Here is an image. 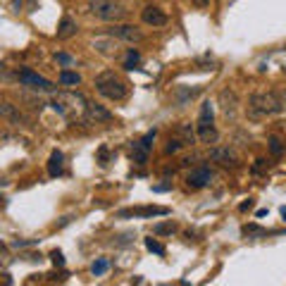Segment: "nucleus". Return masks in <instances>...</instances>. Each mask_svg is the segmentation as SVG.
Segmentation results:
<instances>
[{
	"mask_svg": "<svg viewBox=\"0 0 286 286\" xmlns=\"http://www.w3.org/2000/svg\"><path fill=\"white\" fill-rule=\"evenodd\" d=\"M212 105L210 103H203L201 105V115H198V129H207V126H215L212 124Z\"/></svg>",
	"mask_w": 286,
	"mask_h": 286,
	"instance_id": "a211bd4d",
	"label": "nucleus"
},
{
	"mask_svg": "<svg viewBox=\"0 0 286 286\" xmlns=\"http://www.w3.org/2000/svg\"><path fill=\"white\" fill-rule=\"evenodd\" d=\"M77 31H79V24H77L72 17H62V22H60V27H57V39H60V41H69V39L77 36Z\"/></svg>",
	"mask_w": 286,
	"mask_h": 286,
	"instance_id": "ddd939ff",
	"label": "nucleus"
},
{
	"mask_svg": "<svg viewBox=\"0 0 286 286\" xmlns=\"http://www.w3.org/2000/svg\"><path fill=\"white\" fill-rule=\"evenodd\" d=\"M108 34L112 39H120L126 43H141L143 41V31L134 24H115L112 29H108Z\"/></svg>",
	"mask_w": 286,
	"mask_h": 286,
	"instance_id": "39448f33",
	"label": "nucleus"
},
{
	"mask_svg": "<svg viewBox=\"0 0 286 286\" xmlns=\"http://www.w3.org/2000/svg\"><path fill=\"white\" fill-rule=\"evenodd\" d=\"M172 189V181H167V184H158V186H153V191L155 193H164V191Z\"/></svg>",
	"mask_w": 286,
	"mask_h": 286,
	"instance_id": "7c9ffc66",
	"label": "nucleus"
},
{
	"mask_svg": "<svg viewBox=\"0 0 286 286\" xmlns=\"http://www.w3.org/2000/svg\"><path fill=\"white\" fill-rule=\"evenodd\" d=\"M244 234H258V236H265V229H260V227H255V224H245L244 227Z\"/></svg>",
	"mask_w": 286,
	"mask_h": 286,
	"instance_id": "c85d7f7f",
	"label": "nucleus"
},
{
	"mask_svg": "<svg viewBox=\"0 0 286 286\" xmlns=\"http://www.w3.org/2000/svg\"><path fill=\"white\" fill-rule=\"evenodd\" d=\"M212 181V172L207 169V167H198V169H191L189 177H186V186L193 191L198 189H205L207 184Z\"/></svg>",
	"mask_w": 286,
	"mask_h": 286,
	"instance_id": "0eeeda50",
	"label": "nucleus"
},
{
	"mask_svg": "<svg viewBox=\"0 0 286 286\" xmlns=\"http://www.w3.org/2000/svg\"><path fill=\"white\" fill-rule=\"evenodd\" d=\"M217 103H219V110L227 120H234L236 117V110H239V95L234 88H222L217 95Z\"/></svg>",
	"mask_w": 286,
	"mask_h": 286,
	"instance_id": "423d86ee",
	"label": "nucleus"
},
{
	"mask_svg": "<svg viewBox=\"0 0 286 286\" xmlns=\"http://www.w3.org/2000/svg\"><path fill=\"white\" fill-rule=\"evenodd\" d=\"M191 2H193L196 7H207V5H210V0H191Z\"/></svg>",
	"mask_w": 286,
	"mask_h": 286,
	"instance_id": "2f4dec72",
	"label": "nucleus"
},
{
	"mask_svg": "<svg viewBox=\"0 0 286 286\" xmlns=\"http://www.w3.org/2000/svg\"><path fill=\"white\" fill-rule=\"evenodd\" d=\"M19 83L22 86H27V88H31V91H41V93H50V91H55V86L45 77H41V74H36L34 69H29V67H22L19 69Z\"/></svg>",
	"mask_w": 286,
	"mask_h": 286,
	"instance_id": "20e7f679",
	"label": "nucleus"
},
{
	"mask_svg": "<svg viewBox=\"0 0 286 286\" xmlns=\"http://www.w3.org/2000/svg\"><path fill=\"white\" fill-rule=\"evenodd\" d=\"M217 129H215V126H207V129H198V141H201V143H207V146H210V143H215V141H217Z\"/></svg>",
	"mask_w": 286,
	"mask_h": 286,
	"instance_id": "6ab92c4d",
	"label": "nucleus"
},
{
	"mask_svg": "<svg viewBox=\"0 0 286 286\" xmlns=\"http://www.w3.org/2000/svg\"><path fill=\"white\" fill-rule=\"evenodd\" d=\"M210 160H212V163H219L222 167H239L236 153H234L232 148H227V146H217V148L210 150Z\"/></svg>",
	"mask_w": 286,
	"mask_h": 286,
	"instance_id": "6e6552de",
	"label": "nucleus"
},
{
	"mask_svg": "<svg viewBox=\"0 0 286 286\" xmlns=\"http://www.w3.org/2000/svg\"><path fill=\"white\" fill-rule=\"evenodd\" d=\"M83 112H86V120H88V122H95V124L112 122V112H110L108 108H103L100 103H91V100H88Z\"/></svg>",
	"mask_w": 286,
	"mask_h": 286,
	"instance_id": "1a4fd4ad",
	"label": "nucleus"
},
{
	"mask_svg": "<svg viewBox=\"0 0 286 286\" xmlns=\"http://www.w3.org/2000/svg\"><path fill=\"white\" fill-rule=\"evenodd\" d=\"M88 12L93 14L95 19H100V22H120L126 14V10L117 0H91Z\"/></svg>",
	"mask_w": 286,
	"mask_h": 286,
	"instance_id": "7ed1b4c3",
	"label": "nucleus"
},
{
	"mask_svg": "<svg viewBox=\"0 0 286 286\" xmlns=\"http://www.w3.org/2000/svg\"><path fill=\"white\" fill-rule=\"evenodd\" d=\"M95 91L103 95V98H108V100H115V103H120V100H124L126 98V93H129V88H126V83L112 72V69H108V72H100L98 77H95Z\"/></svg>",
	"mask_w": 286,
	"mask_h": 286,
	"instance_id": "f03ea898",
	"label": "nucleus"
},
{
	"mask_svg": "<svg viewBox=\"0 0 286 286\" xmlns=\"http://www.w3.org/2000/svg\"><path fill=\"white\" fill-rule=\"evenodd\" d=\"M141 19H143V24L155 27V29L167 24V14H164L160 7H155V5H146V7L141 10Z\"/></svg>",
	"mask_w": 286,
	"mask_h": 286,
	"instance_id": "9d476101",
	"label": "nucleus"
},
{
	"mask_svg": "<svg viewBox=\"0 0 286 286\" xmlns=\"http://www.w3.org/2000/svg\"><path fill=\"white\" fill-rule=\"evenodd\" d=\"M282 98H284V103H286V91H284V95H282Z\"/></svg>",
	"mask_w": 286,
	"mask_h": 286,
	"instance_id": "c9c22d12",
	"label": "nucleus"
},
{
	"mask_svg": "<svg viewBox=\"0 0 286 286\" xmlns=\"http://www.w3.org/2000/svg\"><path fill=\"white\" fill-rule=\"evenodd\" d=\"M270 153H272V155H282V153H284V143L277 136L270 138Z\"/></svg>",
	"mask_w": 286,
	"mask_h": 286,
	"instance_id": "bb28decb",
	"label": "nucleus"
},
{
	"mask_svg": "<svg viewBox=\"0 0 286 286\" xmlns=\"http://www.w3.org/2000/svg\"><path fill=\"white\" fill-rule=\"evenodd\" d=\"M282 217L286 219V207H282Z\"/></svg>",
	"mask_w": 286,
	"mask_h": 286,
	"instance_id": "f704fd0d",
	"label": "nucleus"
},
{
	"mask_svg": "<svg viewBox=\"0 0 286 286\" xmlns=\"http://www.w3.org/2000/svg\"><path fill=\"white\" fill-rule=\"evenodd\" d=\"M146 248H148L150 253H155V255H164V245L160 244V241H155L153 236H150V239H146Z\"/></svg>",
	"mask_w": 286,
	"mask_h": 286,
	"instance_id": "a878e982",
	"label": "nucleus"
},
{
	"mask_svg": "<svg viewBox=\"0 0 286 286\" xmlns=\"http://www.w3.org/2000/svg\"><path fill=\"white\" fill-rule=\"evenodd\" d=\"M93 48H95V50H98L100 55H112L115 50H117V43H112V41H95Z\"/></svg>",
	"mask_w": 286,
	"mask_h": 286,
	"instance_id": "b1692460",
	"label": "nucleus"
},
{
	"mask_svg": "<svg viewBox=\"0 0 286 286\" xmlns=\"http://www.w3.org/2000/svg\"><path fill=\"white\" fill-rule=\"evenodd\" d=\"M177 136L184 141V146H196V141H198V134L193 131V126L189 122H181L177 126Z\"/></svg>",
	"mask_w": 286,
	"mask_h": 286,
	"instance_id": "dca6fc26",
	"label": "nucleus"
},
{
	"mask_svg": "<svg viewBox=\"0 0 286 286\" xmlns=\"http://www.w3.org/2000/svg\"><path fill=\"white\" fill-rule=\"evenodd\" d=\"M153 232L158 234V236H172V234L177 232V224H174V222H164V224H155V227H153Z\"/></svg>",
	"mask_w": 286,
	"mask_h": 286,
	"instance_id": "5701e85b",
	"label": "nucleus"
},
{
	"mask_svg": "<svg viewBox=\"0 0 286 286\" xmlns=\"http://www.w3.org/2000/svg\"><path fill=\"white\" fill-rule=\"evenodd\" d=\"M196 95H198V88H191V86H177V88H174V93H172V98H174V103H177V105H186V103H191Z\"/></svg>",
	"mask_w": 286,
	"mask_h": 286,
	"instance_id": "2eb2a0df",
	"label": "nucleus"
},
{
	"mask_svg": "<svg viewBox=\"0 0 286 286\" xmlns=\"http://www.w3.org/2000/svg\"><path fill=\"white\" fill-rule=\"evenodd\" d=\"M50 258H53V262L57 265V267H62V265H65V255H62L60 250H53V253H50Z\"/></svg>",
	"mask_w": 286,
	"mask_h": 286,
	"instance_id": "c756f323",
	"label": "nucleus"
},
{
	"mask_svg": "<svg viewBox=\"0 0 286 286\" xmlns=\"http://www.w3.org/2000/svg\"><path fill=\"white\" fill-rule=\"evenodd\" d=\"M138 62H141V53H138V50H134V48H129V50H126V60H124L122 67L124 69H134Z\"/></svg>",
	"mask_w": 286,
	"mask_h": 286,
	"instance_id": "4be33fe9",
	"label": "nucleus"
},
{
	"mask_svg": "<svg viewBox=\"0 0 286 286\" xmlns=\"http://www.w3.org/2000/svg\"><path fill=\"white\" fill-rule=\"evenodd\" d=\"M148 153H150V150L146 148L141 141H134V143H131V160H134L136 164H146V163H148Z\"/></svg>",
	"mask_w": 286,
	"mask_h": 286,
	"instance_id": "f3484780",
	"label": "nucleus"
},
{
	"mask_svg": "<svg viewBox=\"0 0 286 286\" xmlns=\"http://www.w3.org/2000/svg\"><path fill=\"white\" fill-rule=\"evenodd\" d=\"M0 115H2L10 124H14V126H29V120L14 108L12 103H2V105H0Z\"/></svg>",
	"mask_w": 286,
	"mask_h": 286,
	"instance_id": "f8f14e48",
	"label": "nucleus"
},
{
	"mask_svg": "<svg viewBox=\"0 0 286 286\" xmlns=\"http://www.w3.org/2000/svg\"><path fill=\"white\" fill-rule=\"evenodd\" d=\"M184 148V141L179 136H174V138H169L167 141V146H164V155H174V153H179V150Z\"/></svg>",
	"mask_w": 286,
	"mask_h": 286,
	"instance_id": "393cba45",
	"label": "nucleus"
},
{
	"mask_svg": "<svg viewBox=\"0 0 286 286\" xmlns=\"http://www.w3.org/2000/svg\"><path fill=\"white\" fill-rule=\"evenodd\" d=\"M2 282H5V284H12V277H10V274L5 272V274H2Z\"/></svg>",
	"mask_w": 286,
	"mask_h": 286,
	"instance_id": "72a5a7b5",
	"label": "nucleus"
},
{
	"mask_svg": "<svg viewBox=\"0 0 286 286\" xmlns=\"http://www.w3.org/2000/svg\"><path fill=\"white\" fill-rule=\"evenodd\" d=\"M62 172H65V155L60 150H53L50 160H48V174L50 177H60Z\"/></svg>",
	"mask_w": 286,
	"mask_h": 286,
	"instance_id": "4468645a",
	"label": "nucleus"
},
{
	"mask_svg": "<svg viewBox=\"0 0 286 286\" xmlns=\"http://www.w3.org/2000/svg\"><path fill=\"white\" fill-rule=\"evenodd\" d=\"M169 210L167 207H131V210H120L117 217H158V215H167Z\"/></svg>",
	"mask_w": 286,
	"mask_h": 286,
	"instance_id": "9b49d317",
	"label": "nucleus"
},
{
	"mask_svg": "<svg viewBox=\"0 0 286 286\" xmlns=\"http://www.w3.org/2000/svg\"><path fill=\"white\" fill-rule=\"evenodd\" d=\"M282 110H284V98H279L274 91H255L248 95V117L250 120L282 115Z\"/></svg>",
	"mask_w": 286,
	"mask_h": 286,
	"instance_id": "f257e3e1",
	"label": "nucleus"
},
{
	"mask_svg": "<svg viewBox=\"0 0 286 286\" xmlns=\"http://www.w3.org/2000/svg\"><path fill=\"white\" fill-rule=\"evenodd\" d=\"M55 60H57L60 65H65V67L74 65V57H72V55H67V53H57V55H55Z\"/></svg>",
	"mask_w": 286,
	"mask_h": 286,
	"instance_id": "cd10ccee",
	"label": "nucleus"
},
{
	"mask_svg": "<svg viewBox=\"0 0 286 286\" xmlns=\"http://www.w3.org/2000/svg\"><path fill=\"white\" fill-rule=\"evenodd\" d=\"M108 160V148H100V164H105Z\"/></svg>",
	"mask_w": 286,
	"mask_h": 286,
	"instance_id": "473e14b6",
	"label": "nucleus"
},
{
	"mask_svg": "<svg viewBox=\"0 0 286 286\" xmlns=\"http://www.w3.org/2000/svg\"><path fill=\"white\" fill-rule=\"evenodd\" d=\"M108 270H110V260L108 258H98L93 265H91V272H93V277H103Z\"/></svg>",
	"mask_w": 286,
	"mask_h": 286,
	"instance_id": "412c9836",
	"label": "nucleus"
},
{
	"mask_svg": "<svg viewBox=\"0 0 286 286\" xmlns=\"http://www.w3.org/2000/svg\"><path fill=\"white\" fill-rule=\"evenodd\" d=\"M60 83H62V86H79V83H82V77H79L77 72H67V69H65V72H60Z\"/></svg>",
	"mask_w": 286,
	"mask_h": 286,
	"instance_id": "aec40b11",
	"label": "nucleus"
}]
</instances>
